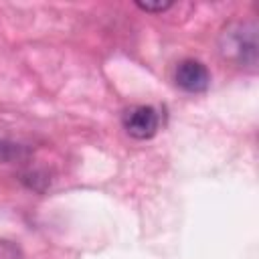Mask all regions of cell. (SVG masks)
I'll return each instance as SVG.
<instances>
[{
    "label": "cell",
    "mask_w": 259,
    "mask_h": 259,
    "mask_svg": "<svg viewBox=\"0 0 259 259\" xmlns=\"http://www.w3.org/2000/svg\"><path fill=\"white\" fill-rule=\"evenodd\" d=\"M221 51L227 59L237 61L239 65L255 67L257 63V30L253 24L235 22L231 24L221 38Z\"/></svg>",
    "instance_id": "cell-1"
},
{
    "label": "cell",
    "mask_w": 259,
    "mask_h": 259,
    "mask_svg": "<svg viewBox=\"0 0 259 259\" xmlns=\"http://www.w3.org/2000/svg\"><path fill=\"white\" fill-rule=\"evenodd\" d=\"M136 6L140 8V10H144V12H164V10H168L170 6H172V2L170 0H136Z\"/></svg>",
    "instance_id": "cell-4"
},
{
    "label": "cell",
    "mask_w": 259,
    "mask_h": 259,
    "mask_svg": "<svg viewBox=\"0 0 259 259\" xmlns=\"http://www.w3.org/2000/svg\"><path fill=\"white\" fill-rule=\"evenodd\" d=\"M123 125L127 134L134 136L136 140H148L158 130V113L150 105H138L125 113Z\"/></svg>",
    "instance_id": "cell-3"
},
{
    "label": "cell",
    "mask_w": 259,
    "mask_h": 259,
    "mask_svg": "<svg viewBox=\"0 0 259 259\" xmlns=\"http://www.w3.org/2000/svg\"><path fill=\"white\" fill-rule=\"evenodd\" d=\"M174 79H176V85L188 93H202L210 85L208 69L200 61H194V59H186L178 63Z\"/></svg>",
    "instance_id": "cell-2"
}]
</instances>
